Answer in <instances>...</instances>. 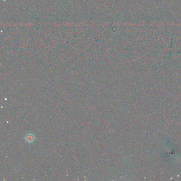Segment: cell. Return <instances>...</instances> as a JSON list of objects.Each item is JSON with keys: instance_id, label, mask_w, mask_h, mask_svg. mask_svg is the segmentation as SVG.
<instances>
[{"instance_id": "cell-1", "label": "cell", "mask_w": 181, "mask_h": 181, "mask_svg": "<svg viewBox=\"0 0 181 181\" xmlns=\"http://www.w3.org/2000/svg\"><path fill=\"white\" fill-rule=\"evenodd\" d=\"M26 140L27 141L29 142L32 141L34 140L33 136L32 135H28L26 137Z\"/></svg>"}]
</instances>
